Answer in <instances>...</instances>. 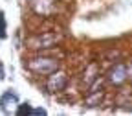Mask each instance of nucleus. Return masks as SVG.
Returning a JSON list of instances; mask_svg holds the SVG:
<instances>
[{
	"label": "nucleus",
	"mask_w": 132,
	"mask_h": 116,
	"mask_svg": "<svg viewBox=\"0 0 132 116\" xmlns=\"http://www.w3.org/2000/svg\"><path fill=\"white\" fill-rule=\"evenodd\" d=\"M127 79H132V63H127Z\"/></svg>",
	"instance_id": "nucleus-11"
},
{
	"label": "nucleus",
	"mask_w": 132,
	"mask_h": 116,
	"mask_svg": "<svg viewBox=\"0 0 132 116\" xmlns=\"http://www.w3.org/2000/svg\"><path fill=\"white\" fill-rule=\"evenodd\" d=\"M29 68H31L33 72H37V74H52V72L57 70V61H53V59H44V57L33 59V61L29 63Z\"/></svg>",
	"instance_id": "nucleus-1"
},
{
	"label": "nucleus",
	"mask_w": 132,
	"mask_h": 116,
	"mask_svg": "<svg viewBox=\"0 0 132 116\" xmlns=\"http://www.w3.org/2000/svg\"><path fill=\"white\" fill-rule=\"evenodd\" d=\"M64 85H66V74L64 72L55 70V72L50 74V77H48V90L50 92H59L64 89Z\"/></svg>",
	"instance_id": "nucleus-2"
},
{
	"label": "nucleus",
	"mask_w": 132,
	"mask_h": 116,
	"mask_svg": "<svg viewBox=\"0 0 132 116\" xmlns=\"http://www.w3.org/2000/svg\"><path fill=\"white\" fill-rule=\"evenodd\" d=\"M59 41L57 35H53V33H50V35H42V37H33L28 41L29 48H50V46H53L55 42Z\"/></svg>",
	"instance_id": "nucleus-3"
},
{
	"label": "nucleus",
	"mask_w": 132,
	"mask_h": 116,
	"mask_svg": "<svg viewBox=\"0 0 132 116\" xmlns=\"http://www.w3.org/2000/svg\"><path fill=\"white\" fill-rule=\"evenodd\" d=\"M16 105H19V96L11 90L4 92V96L0 98V109L4 112H11V109H15Z\"/></svg>",
	"instance_id": "nucleus-4"
},
{
	"label": "nucleus",
	"mask_w": 132,
	"mask_h": 116,
	"mask_svg": "<svg viewBox=\"0 0 132 116\" xmlns=\"http://www.w3.org/2000/svg\"><path fill=\"white\" fill-rule=\"evenodd\" d=\"M6 31H7L6 17H4V11H0V39H4V37H6Z\"/></svg>",
	"instance_id": "nucleus-9"
},
{
	"label": "nucleus",
	"mask_w": 132,
	"mask_h": 116,
	"mask_svg": "<svg viewBox=\"0 0 132 116\" xmlns=\"http://www.w3.org/2000/svg\"><path fill=\"white\" fill-rule=\"evenodd\" d=\"M16 114H33V109L29 107V103H24V105H19V109H16Z\"/></svg>",
	"instance_id": "nucleus-10"
},
{
	"label": "nucleus",
	"mask_w": 132,
	"mask_h": 116,
	"mask_svg": "<svg viewBox=\"0 0 132 116\" xmlns=\"http://www.w3.org/2000/svg\"><path fill=\"white\" fill-rule=\"evenodd\" d=\"M114 85H121L127 79V64H116L110 70V77H108Z\"/></svg>",
	"instance_id": "nucleus-5"
},
{
	"label": "nucleus",
	"mask_w": 132,
	"mask_h": 116,
	"mask_svg": "<svg viewBox=\"0 0 132 116\" xmlns=\"http://www.w3.org/2000/svg\"><path fill=\"white\" fill-rule=\"evenodd\" d=\"M52 6H53L52 0H37L35 11L40 13V15H50V13H52Z\"/></svg>",
	"instance_id": "nucleus-6"
},
{
	"label": "nucleus",
	"mask_w": 132,
	"mask_h": 116,
	"mask_svg": "<svg viewBox=\"0 0 132 116\" xmlns=\"http://www.w3.org/2000/svg\"><path fill=\"white\" fill-rule=\"evenodd\" d=\"M95 74H97V66H95V64H90V66H88V72H86V79H85V81H86V85H90L92 81L97 79Z\"/></svg>",
	"instance_id": "nucleus-8"
},
{
	"label": "nucleus",
	"mask_w": 132,
	"mask_h": 116,
	"mask_svg": "<svg viewBox=\"0 0 132 116\" xmlns=\"http://www.w3.org/2000/svg\"><path fill=\"white\" fill-rule=\"evenodd\" d=\"M101 99H103V92H94L90 98L85 99V105H88V107H95V105L101 103Z\"/></svg>",
	"instance_id": "nucleus-7"
}]
</instances>
